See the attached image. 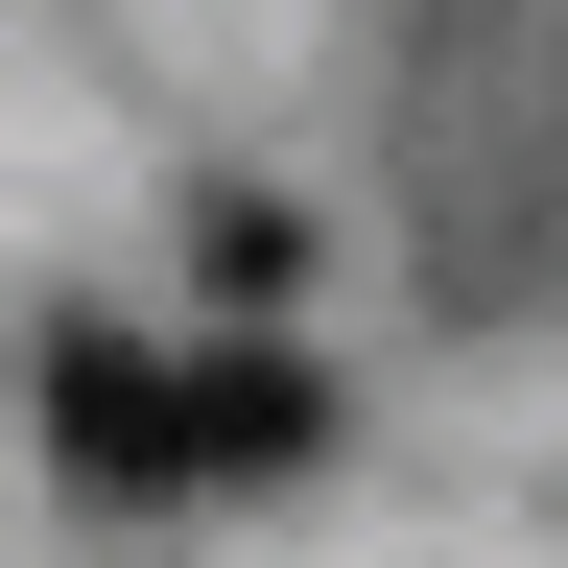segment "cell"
<instances>
[{
  "mask_svg": "<svg viewBox=\"0 0 568 568\" xmlns=\"http://www.w3.org/2000/svg\"><path fill=\"white\" fill-rule=\"evenodd\" d=\"M48 403H71V450H95V474H213V426L142 379V355H48Z\"/></svg>",
  "mask_w": 568,
  "mask_h": 568,
  "instance_id": "cell-1",
  "label": "cell"
}]
</instances>
